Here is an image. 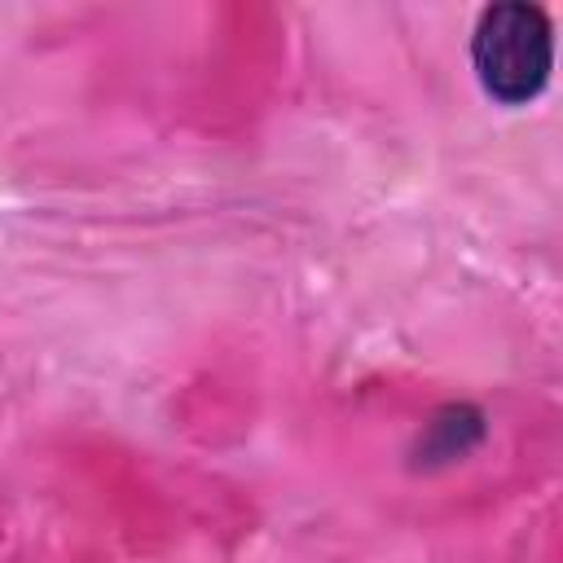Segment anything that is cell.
<instances>
[{"mask_svg": "<svg viewBox=\"0 0 563 563\" xmlns=\"http://www.w3.org/2000/svg\"><path fill=\"white\" fill-rule=\"evenodd\" d=\"M471 66L493 101L501 106L532 101L554 66V26L545 9L528 0L488 4L471 35Z\"/></svg>", "mask_w": 563, "mask_h": 563, "instance_id": "obj_1", "label": "cell"}]
</instances>
